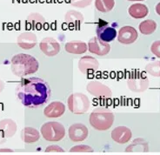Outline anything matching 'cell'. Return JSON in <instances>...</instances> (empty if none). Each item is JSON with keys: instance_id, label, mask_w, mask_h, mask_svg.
<instances>
[{"instance_id": "cell-28", "label": "cell", "mask_w": 160, "mask_h": 155, "mask_svg": "<svg viewBox=\"0 0 160 155\" xmlns=\"http://www.w3.org/2000/svg\"><path fill=\"white\" fill-rule=\"evenodd\" d=\"M70 3L74 7L85 8L92 3V0H70Z\"/></svg>"}, {"instance_id": "cell-24", "label": "cell", "mask_w": 160, "mask_h": 155, "mask_svg": "<svg viewBox=\"0 0 160 155\" xmlns=\"http://www.w3.org/2000/svg\"><path fill=\"white\" fill-rule=\"evenodd\" d=\"M157 26V23L154 20L147 19L140 23L138 29L143 35H151L156 31Z\"/></svg>"}, {"instance_id": "cell-21", "label": "cell", "mask_w": 160, "mask_h": 155, "mask_svg": "<svg viewBox=\"0 0 160 155\" xmlns=\"http://www.w3.org/2000/svg\"><path fill=\"white\" fill-rule=\"evenodd\" d=\"M27 24L30 28L33 30H38L39 31L43 29L45 24V18L42 16L40 13L38 12H32L28 17H27Z\"/></svg>"}, {"instance_id": "cell-29", "label": "cell", "mask_w": 160, "mask_h": 155, "mask_svg": "<svg viewBox=\"0 0 160 155\" xmlns=\"http://www.w3.org/2000/svg\"><path fill=\"white\" fill-rule=\"evenodd\" d=\"M151 52L160 59V40H157L152 43L151 45Z\"/></svg>"}, {"instance_id": "cell-5", "label": "cell", "mask_w": 160, "mask_h": 155, "mask_svg": "<svg viewBox=\"0 0 160 155\" xmlns=\"http://www.w3.org/2000/svg\"><path fill=\"white\" fill-rule=\"evenodd\" d=\"M67 105L70 111L73 114H84L89 110L91 102L85 94L75 92L70 95Z\"/></svg>"}, {"instance_id": "cell-10", "label": "cell", "mask_w": 160, "mask_h": 155, "mask_svg": "<svg viewBox=\"0 0 160 155\" xmlns=\"http://www.w3.org/2000/svg\"><path fill=\"white\" fill-rule=\"evenodd\" d=\"M138 38V33L137 30L132 26H124L120 28L118 34V40L120 44H131L136 42Z\"/></svg>"}, {"instance_id": "cell-32", "label": "cell", "mask_w": 160, "mask_h": 155, "mask_svg": "<svg viewBox=\"0 0 160 155\" xmlns=\"http://www.w3.org/2000/svg\"><path fill=\"white\" fill-rule=\"evenodd\" d=\"M13 150L12 149H0V152H13Z\"/></svg>"}, {"instance_id": "cell-16", "label": "cell", "mask_w": 160, "mask_h": 155, "mask_svg": "<svg viewBox=\"0 0 160 155\" xmlns=\"http://www.w3.org/2000/svg\"><path fill=\"white\" fill-rule=\"evenodd\" d=\"M65 111V106L60 101H53L44 108V114L49 119H56L63 115Z\"/></svg>"}, {"instance_id": "cell-3", "label": "cell", "mask_w": 160, "mask_h": 155, "mask_svg": "<svg viewBox=\"0 0 160 155\" xmlns=\"http://www.w3.org/2000/svg\"><path fill=\"white\" fill-rule=\"evenodd\" d=\"M114 114L110 109L98 107L90 115V124L98 131H106L112 127L114 122Z\"/></svg>"}, {"instance_id": "cell-22", "label": "cell", "mask_w": 160, "mask_h": 155, "mask_svg": "<svg viewBox=\"0 0 160 155\" xmlns=\"http://www.w3.org/2000/svg\"><path fill=\"white\" fill-rule=\"evenodd\" d=\"M21 139L24 143H35L40 139L39 132L33 127H24L21 131Z\"/></svg>"}, {"instance_id": "cell-2", "label": "cell", "mask_w": 160, "mask_h": 155, "mask_svg": "<svg viewBox=\"0 0 160 155\" xmlns=\"http://www.w3.org/2000/svg\"><path fill=\"white\" fill-rule=\"evenodd\" d=\"M11 68L14 75L24 78L37 72L39 68V63L33 56L18 53L12 57Z\"/></svg>"}, {"instance_id": "cell-13", "label": "cell", "mask_w": 160, "mask_h": 155, "mask_svg": "<svg viewBox=\"0 0 160 155\" xmlns=\"http://www.w3.org/2000/svg\"><path fill=\"white\" fill-rule=\"evenodd\" d=\"M18 44L24 50H30L36 46L38 38L36 34L32 32H24L17 39Z\"/></svg>"}, {"instance_id": "cell-12", "label": "cell", "mask_w": 160, "mask_h": 155, "mask_svg": "<svg viewBox=\"0 0 160 155\" xmlns=\"http://www.w3.org/2000/svg\"><path fill=\"white\" fill-rule=\"evenodd\" d=\"M69 137L73 142H80L83 141L88 137L89 132L87 127L84 124L76 123L72 125L69 127Z\"/></svg>"}, {"instance_id": "cell-35", "label": "cell", "mask_w": 160, "mask_h": 155, "mask_svg": "<svg viewBox=\"0 0 160 155\" xmlns=\"http://www.w3.org/2000/svg\"><path fill=\"white\" fill-rule=\"evenodd\" d=\"M127 1H132V2H137V1H144V0H127Z\"/></svg>"}, {"instance_id": "cell-30", "label": "cell", "mask_w": 160, "mask_h": 155, "mask_svg": "<svg viewBox=\"0 0 160 155\" xmlns=\"http://www.w3.org/2000/svg\"><path fill=\"white\" fill-rule=\"evenodd\" d=\"M46 152H64V150L59 146H49L45 149Z\"/></svg>"}, {"instance_id": "cell-9", "label": "cell", "mask_w": 160, "mask_h": 155, "mask_svg": "<svg viewBox=\"0 0 160 155\" xmlns=\"http://www.w3.org/2000/svg\"><path fill=\"white\" fill-rule=\"evenodd\" d=\"M39 47L43 53L48 57L56 56L58 53H59L61 50L59 43L52 37H47V38L43 39L40 42Z\"/></svg>"}, {"instance_id": "cell-11", "label": "cell", "mask_w": 160, "mask_h": 155, "mask_svg": "<svg viewBox=\"0 0 160 155\" xmlns=\"http://www.w3.org/2000/svg\"><path fill=\"white\" fill-rule=\"evenodd\" d=\"M78 69L84 74H92L98 69V61L92 56H84L78 60Z\"/></svg>"}, {"instance_id": "cell-27", "label": "cell", "mask_w": 160, "mask_h": 155, "mask_svg": "<svg viewBox=\"0 0 160 155\" xmlns=\"http://www.w3.org/2000/svg\"><path fill=\"white\" fill-rule=\"evenodd\" d=\"M71 152H93L92 147L86 145H78L70 149Z\"/></svg>"}, {"instance_id": "cell-14", "label": "cell", "mask_w": 160, "mask_h": 155, "mask_svg": "<svg viewBox=\"0 0 160 155\" xmlns=\"http://www.w3.org/2000/svg\"><path fill=\"white\" fill-rule=\"evenodd\" d=\"M64 21L68 24L70 29L79 30L81 24L84 22V16L76 10H69L64 15Z\"/></svg>"}, {"instance_id": "cell-1", "label": "cell", "mask_w": 160, "mask_h": 155, "mask_svg": "<svg viewBox=\"0 0 160 155\" xmlns=\"http://www.w3.org/2000/svg\"><path fill=\"white\" fill-rule=\"evenodd\" d=\"M17 98L24 106L37 108L48 102L51 88L45 80L38 77L24 78L16 86Z\"/></svg>"}, {"instance_id": "cell-8", "label": "cell", "mask_w": 160, "mask_h": 155, "mask_svg": "<svg viewBox=\"0 0 160 155\" xmlns=\"http://www.w3.org/2000/svg\"><path fill=\"white\" fill-rule=\"evenodd\" d=\"M89 52L98 56H105L111 52V45L107 42H104L98 37L92 38L88 43Z\"/></svg>"}, {"instance_id": "cell-17", "label": "cell", "mask_w": 160, "mask_h": 155, "mask_svg": "<svg viewBox=\"0 0 160 155\" xmlns=\"http://www.w3.org/2000/svg\"><path fill=\"white\" fill-rule=\"evenodd\" d=\"M132 131L126 127H118L112 132V139L118 144H125L132 139Z\"/></svg>"}, {"instance_id": "cell-23", "label": "cell", "mask_w": 160, "mask_h": 155, "mask_svg": "<svg viewBox=\"0 0 160 155\" xmlns=\"http://www.w3.org/2000/svg\"><path fill=\"white\" fill-rule=\"evenodd\" d=\"M148 143L144 139H135L125 149L126 152H148Z\"/></svg>"}, {"instance_id": "cell-7", "label": "cell", "mask_w": 160, "mask_h": 155, "mask_svg": "<svg viewBox=\"0 0 160 155\" xmlns=\"http://www.w3.org/2000/svg\"><path fill=\"white\" fill-rule=\"evenodd\" d=\"M86 90L89 93L98 99H110L112 95V90L110 87L98 80L89 82L86 86Z\"/></svg>"}, {"instance_id": "cell-33", "label": "cell", "mask_w": 160, "mask_h": 155, "mask_svg": "<svg viewBox=\"0 0 160 155\" xmlns=\"http://www.w3.org/2000/svg\"><path fill=\"white\" fill-rule=\"evenodd\" d=\"M4 89V82L0 80V92Z\"/></svg>"}, {"instance_id": "cell-25", "label": "cell", "mask_w": 160, "mask_h": 155, "mask_svg": "<svg viewBox=\"0 0 160 155\" xmlns=\"http://www.w3.org/2000/svg\"><path fill=\"white\" fill-rule=\"evenodd\" d=\"M115 6V0H95V7L100 12L106 13Z\"/></svg>"}, {"instance_id": "cell-31", "label": "cell", "mask_w": 160, "mask_h": 155, "mask_svg": "<svg viewBox=\"0 0 160 155\" xmlns=\"http://www.w3.org/2000/svg\"><path fill=\"white\" fill-rule=\"evenodd\" d=\"M155 11H156L157 14L160 16V2L156 5V7H155Z\"/></svg>"}, {"instance_id": "cell-6", "label": "cell", "mask_w": 160, "mask_h": 155, "mask_svg": "<svg viewBox=\"0 0 160 155\" xmlns=\"http://www.w3.org/2000/svg\"><path fill=\"white\" fill-rule=\"evenodd\" d=\"M127 85L133 92H144L149 86L148 78L143 72L132 71L127 80Z\"/></svg>"}, {"instance_id": "cell-34", "label": "cell", "mask_w": 160, "mask_h": 155, "mask_svg": "<svg viewBox=\"0 0 160 155\" xmlns=\"http://www.w3.org/2000/svg\"><path fill=\"white\" fill-rule=\"evenodd\" d=\"M3 142H5V138H4L3 136L0 134V144L3 143Z\"/></svg>"}, {"instance_id": "cell-19", "label": "cell", "mask_w": 160, "mask_h": 155, "mask_svg": "<svg viewBox=\"0 0 160 155\" xmlns=\"http://www.w3.org/2000/svg\"><path fill=\"white\" fill-rule=\"evenodd\" d=\"M64 49L66 52L72 54H83L87 52V44L84 41L74 40L66 43Z\"/></svg>"}, {"instance_id": "cell-18", "label": "cell", "mask_w": 160, "mask_h": 155, "mask_svg": "<svg viewBox=\"0 0 160 155\" xmlns=\"http://www.w3.org/2000/svg\"><path fill=\"white\" fill-rule=\"evenodd\" d=\"M17 124L11 119H5L0 121V134L4 138H10L16 133Z\"/></svg>"}, {"instance_id": "cell-26", "label": "cell", "mask_w": 160, "mask_h": 155, "mask_svg": "<svg viewBox=\"0 0 160 155\" xmlns=\"http://www.w3.org/2000/svg\"><path fill=\"white\" fill-rule=\"evenodd\" d=\"M145 72L152 77L160 78V61L150 62L145 66Z\"/></svg>"}, {"instance_id": "cell-15", "label": "cell", "mask_w": 160, "mask_h": 155, "mask_svg": "<svg viewBox=\"0 0 160 155\" xmlns=\"http://www.w3.org/2000/svg\"><path fill=\"white\" fill-rule=\"evenodd\" d=\"M117 35L116 29L107 24H100L97 28V37L104 42H111L115 39Z\"/></svg>"}, {"instance_id": "cell-20", "label": "cell", "mask_w": 160, "mask_h": 155, "mask_svg": "<svg viewBox=\"0 0 160 155\" xmlns=\"http://www.w3.org/2000/svg\"><path fill=\"white\" fill-rule=\"evenodd\" d=\"M128 12L130 16L133 18L141 19V18H144L148 15L149 10L148 7L145 4L136 3V4H132L129 7Z\"/></svg>"}, {"instance_id": "cell-4", "label": "cell", "mask_w": 160, "mask_h": 155, "mask_svg": "<svg viewBox=\"0 0 160 155\" xmlns=\"http://www.w3.org/2000/svg\"><path fill=\"white\" fill-rule=\"evenodd\" d=\"M40 132L45 140L57 142L64 139L65 136V128L59 122L50 121L41 127Z\"/></svg>"}]
</instances>
